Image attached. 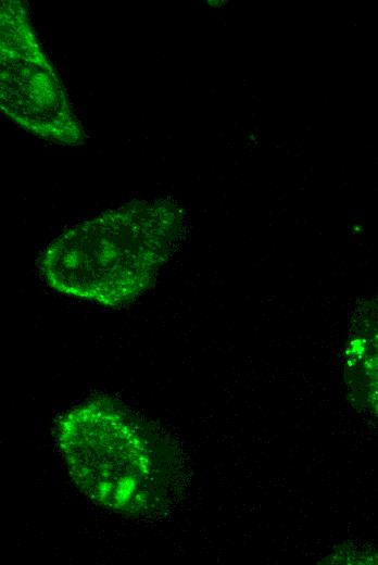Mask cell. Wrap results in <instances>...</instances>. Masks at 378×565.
Masks as SVG:
<instances>
[{"label":"cell","mask_w":378,"mask_h":565,"mask_svg":"<svg viewBox=\"0 0 378 565\" xmlns=\"http://www.w3.org/2000/svg\"><path fill=\"white\" fill-rule=\"evenodd\" d=\"M169 203L136 201L61 235L40 268L56 291L106 305L142 293L165 261L178 230Z\"/></svg>","instance_id":"cell-1"},{"label":"cell","mask_w":378,"mask_h":565,"mask_svg":"<svg viewBox=\"0 0 378 565\" xmlns=\"http://www.w3.org/2000/svg\"><path fill=\"white\" fill-rule=\"evenodd\" d=\"M1 108L37 136L77 145L84 131L20 1L1 7Z\"/></svg>","instance_id":"cell-2"}]
</instances>
